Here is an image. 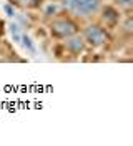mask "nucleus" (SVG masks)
<instances>
[{"mask_svg":"<svg viewBox=\"0 0 133 146\" xmlns=\"http://www.w3.org/2000/svg\"><path fill=\"white\" fill-rule=\"evenodd\" d=\"M62 7L77 17H93L102 9V0H63Z\"/></svg>","mask_w":133,"mask_h":146,"instance_id":"f257e3e1","label":"nucleus"},{"mask_svg":"<svg viewBox=\"0 0 133 146\" xmlns=\"http://www.w3.org/2000/svg\"><path fill=\"white\" fill-rule=\"evenodd\" d=\"M82 36H83L85 43L93 46V48H100V46L108 43V33H106L105 27H102V25H88V27H85Z\"/></svg>","mask_w":133,"mask_h":146,"instance_id":"f03ea898","label":"nucleus"},{"mask_svg":"<svg viewBox=\"0 0 133 146\" xmlns=\"http://www.w3.org/2000/svg\"><path fill=\"white\" fill-rule=\"evenodd\" d=\"M48 28H50V33H52L55 38H67V36L77 33V23L70 20V18H53L52 22L48 23Z\"/></svg>","mask_w":133,"mask_h":146,"instance_id":"7ed1b4c3","label":"nucleus"},{"mask_svg":"<svg viewBox=\"0 0 133 146\" xmlns=\"http://www.w3.org/2000/svg\"><path fill=\"white\" fill-rule=\"evenodd\" d=\"M85 46H87V43H85L83 36L78 35V33H73V35L65 38V48H67V52L70 55H75L77 56V55L83 53Z\"/></svg>","mask_w":133,"mask_h":146,"instance_id":"20e7f679","label":"nucleus"},{"mask_svg":"<svg viewBox=\"0 0 133 146\" xmlns=\"http://www.w3.org/2000/svg\"><path fill=\"white\" fill-rule=\"evenodd\" d=\"M100 12H102V22H103V25H106V27H115V25L120 23V12L115 7H110V5L108 7H103L102 5Z\"/></svg>","mask_w":133,"mask_h":146,"instance_id":"39448f33","label":"nucleus"},{"mask_svg":"<svg viewBox=\"0 0 133 146\" xmlns=\"http://www.w3.org/2000/svg\"><path fill=\"white\" fill-rule=\"evenodd\" d=\"M60 10H62V5L58 3V2H47L43 5V17L45 18H55L58 13H60Z\"/></svg>","mask_w":133,"mask_h":146,"instance_id":"423d86ee","label":"nucleus"},{"mask_svg":"<svg viewBox=\"0 0 133 146\" xmlns=\"http://www.w3.org/2000/svg\"><path fill=\"white\" fill-rule=\"evenodd\" d=\"M18 43H22V46L25 48L28 53H32V55H35V53H37V46H35L33 40L30 38V35H28V33L22 32V36H20V42H18Z\"/></svg>","mask_w":133,"mask_h":146,"instance_id":"0eeeda50","label":"nucleus"},{"mask_svg":"<svg viewBox=\"0 0 133 146\" xmlns=\"http://www.w3.org/2000/svg\"><path fill=\"white\" fill-rule=\"evenodd\" d=\"M9 30H10V35L13 38V42H20V36H22V28L18 27L17 23H10L9 25Z\"/></svg>","mask_w":133,"mask_h":146,"instance_id":"6e6552de","label":"nucleus"},{"mask_svg":"<svg viewBox=\"0 0 133 146\" xmlns=\"http://www.w3.org/2000/svg\"><path fill=\"white\" fill-rule=\"evenodd\" d=\"M12 3H17L20 7H40L42 0H13Z\"/></svg>","mask_w":133,"mask_h":146,"instance_id":"1a4fd4ad","label":"nucleus"},{"mask_svg":"<svg viewBox=\"0 0 133 146\" xmlns=\"http://www.w3.org/2000/svg\"><path fill=\"white\" fill-rule=\"evenodd\" d=\"M3 12H5L10 18L17 17V12H15V9H13V3H5V5H3Z\"/></svg>","mask_w":133,"mask_h":146,"instance_id":"9d476101","label":"nucleus"},{"mask_svg":"<svg viewBox=\"0 0 133 146\" xmlns=\"http://www.w3.org/2000/svg\"><path fill=\"white\" fill-rule=\"evenodd\" d=\"M115 2L120 9H125V10H130L133 7V0H115Z\"/></svg>","mask_w":133,"mask_h":146,"instance_id":"9b49d317","label":"nucleus"}]
</instances>
